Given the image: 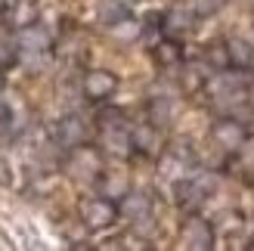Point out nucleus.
I'll return each instance as SVG.
<instances>
[{"label":"nucleus","mask_w":254,"mask_h":251,"mask_svg":"<svg viewBox=\"0 0 254 251\" xmlns=\"http://www.w3.org/2000/svg\"><path fill=\"white\" fill-rule=\"evenodd\" d=\"M214 189V180L208 177V174H189V177L177 180L174 192H177V205H180L183 211H189V214H195V211L208 202V195Z\"/></svg>","instance_id":"nucleus-3"},{"label":"nucleus","mask_w":254,"mask_h":251,"mask_svg":"<svg viewBox=\"0 0 254 251\" xmlns=\"http://www.w3.org/2000/svg\"><path fill=\"white\" fill-rule=\"evenodd\" d=\"M68 171H71V177H78V180H99V174H103L99 152L90 149L87 143L68 149Z\"/></svg>","instance_id":"nucleus-6"},{"label":"nucleus","mask_w":254,"mask_h":251,"mask_svg":"<svg viewBox=\"0 0 254 251\" xmlns=\"http://www.w3.org/2000/svg\"><path fill=\"white\" fill-rule=\"evenodd\" d=\"M12 130V109L0 99V136H6Z\"/></svg>","instance_id":"nucleus-21"},{"label":"nucleus","mask_w":254,"mask_h":251,"mask_svg":"<svg viewBox=\"0 0 254 251\" xmlns=\"http://www.w3.org/2000/svg\"><path fill=\"white\" fill-rule=\"evenodd\" d=\"M211 140L217 143L223 152H239L248 140V130L239 124V118H220L217 124L211 127Z\"/></svg>","instance_id":"nucleus-8"},{"label":"nucleus","mask_w":254,"mask_h":251,"mask_svg":"<svg viewBox=\"0 0 254 251\" xmlns=\"http://www.w3.org/2000/svg\"><path fill=\"white\" fill-rule=\"evenodd\" d=\"M19 44L16 41H0V71H6V68H12L19 62Z\"/></svg>","instance_id":"nucleus-19"},{"label":"nucleus","mask_w":254,"mask_h":251,"mask_svg":"<svg viewBox=\"0 0 254 251\" xmlns=\"http://www.w3.org/2000/svg\"><path fill=\"white\" fill-rule=\"evenodd\" d=\"M130 136H133V152L149 155V158L161 155V127H155L152 121L139 124V127H130Z\"/></svg>","instance_id":"nucleus-11"},{"label":"nucleus","mask_w":254,"mask_h":251,"mask_svg":"<svg viewBox=\"0 0 254 251\" xmlns=\"http://www.w3.org/2000/svg\"><path fill=\"white\" fill-rule=\"evenodd\" d=\"M118 211H121L124 217H130L133 223L136 220H149L152 217V198L146 192H139V189H127L118 198Z\"/></svg>","instance_id":"nucleus-13"},{"label":"nucleus","mask_w":254,"mask_h":251,"mask_svg":"<svg viewBox=\"0 0 254 251\" xmlns=\"http://www.w3.org/2000/svg\"><path fill=\"white\" fill-rule=\"evenodd\" d=\"M239 158H242V165L254 171V140H245V146L239 149Z\"/></svg>","instance_id":"nucleus-22"},{"label":"nucleus","mask_w":254,"mask_h":251,"mask_svg":"<svg viewBox=\"0 0 254 251\" xmlns=\"http://www.w3.org/2000/svg\"><path fill=\"white\" fill-rule=\"evenodd\" d=\"M115 90H118V78L106 68L87 71L84 81H81V93H84V99H90V103H106V99H112Z\"/></svg>","instance_id":"nucleus-5"},{"label":"nucleus","mask_w":254,"mask_h":251,"mask_svg":"<svg viewBox=\"0 0 254 251\" xmlns=\"http://www.w3.org/2000/svg\"><path fill=\"white\" fill-rule=\"evenodd\" d=\"M12 41L19 44L22 53L44 56V53H50V47H53V34H50L41 22H31V25H22V28L16 31V37H12Z\"/></svg>","instance_id":"nucleus-7"},{"label":"nucleus","mask_w":254,"mask_h":251,"mask_svg":"<svg viewBox=\"0 0 254 251\" xmlns=\"http://www.w3.org/2000/svg\"><path fill=\"white\" fill-rule=\"evenodd\" d=\"M56 140L62 149H74V146H84L87 143V124L81 115H65L56 127Z\"/></svg>","instance_id":"nucleus-12"},{"label":"nucleus","mask_w":254,"mask_h":251,"mask_svg":"<svg viewBox=\"0 0 254 251\" xmlns=\"http://www.w3.org/2000/svg\"><path fill=\"white\" fill-rule=\"evenodd\" d=\"M220 6H223V0H192V9L198 16H214Z\"/></svg>","instance_id":"nucleus-20"},{"label":"nucleus","mask_w":254,"mask_h":251,"mask_svg":"<svg viewBox=\"0 0 254 251\" xmlns=\"http://www.w3.org/2000/svg\"><path fill=\"white\" fill-rule=\"evenodd\" d=\"M226 56H230V68H239V71H248L254 68V47L245 37H226Z\"/></svg>","instance_id":"nucleus-14"},{"label":"nucleus","mask_w":254,"mask_h":251,"mask_svg":"<svg viewBox=\"0 0 254 251\" xmlns=\"http://www.w3.org/2000/svg\"><path fill=\"white\" fill-rule=\"evenodd\" d=\"M130 189V183H127L124 174H99V195H106V198H118Z\"/></svg>","instance_id":"nucleus-16"},{"label":"nucleus","mask_w":254,"mask_h":251,"mask_svg":"<svg viewBox=\"0 0 254 251\" xmlns=\"http://www.w3.org/2000/svg\"><path fill=\"white\" fill-rule=\"evenodd\" d=\"M195 16H198V12H195L192 6L177 3V6H171L168 12H161V31L171 34V37H180V34H186V31H192Z\"/></svg>","instance_id":"nucleus-10"},{"label":"nucleus","mask_w":254,"mask_h":251,"mask_svg":"<svg viewBox=\"0 0 254 251\" xmlns=\"http://www.w3.org/2000/svg\"><path fill=\"white\" fill-rule=\"evenodd\" d=\"M205 90L211 93V103H217L220 109H239L248 103V84L239 78V74H230V71H214Z\"/></svg>","instance_id":"nucleus-2"},{"label":"nucleus","mask_w":254,"mask_h":251,"mask_svg":"<svg viewBox=\"0 0 254 251\" xmlns=\"http://www.w3.org/2000/svg\"><path fill=\"white\" fill-rule=\"evenodd\" d=\"M152 59H155L161 68H174V65H180V62H183V44L177 41V37L164 34L161 41L152 47Z\"/></svg>","instance_id":"nucleus-15"},{"label":"nucleus","mask_w":254,"mask_h":251,"mask_svg":"<svg viewBox=\"0 0 254 251\" xmlns=\"http://www.w3.org/2000/svg\"><path fill=\"white\" fill-rule=\"evenodd\" d=\"M183 245L192 248V251L214 248V227H211V220L198 217V214H189V220L183 223Z\"/></svg>","instance_id":"nucleus-9"},{"label":"nucleus","mask_w":254,"mask_h":251,"mask_svg":"<svg viewBox=\"0 0 254 251\" xmlns=\"http://www.w3.org/2000/svg\"><path fill=\"white\" fill-rule=\"evenodd\" d=\"M149 121L155 127H164L171 121V99L168 96H152L149 99Z\"/></svg>","instance_id":"nucleus-18"},{"label":"nucleus","mask_w":254,"mask_h":251,"mask_svg":"<svg viewBox=\"0 0 254 251\" xmlns=\"http://www.w3.org/2000/svg\"><path fill=\"white\" fill-rule=\"evenodd\" d=\"M127 16H130V9H127L124 3H118V0H109V3L99 6V22H103L106 28H115V25L124 22Z\"/></svg>","instance_id":"nucleus-17"},{"label":"nucleus","mask_w":254,"mask_h":251,"mask_svg":"<svg viewBox=\"0 0 254 251\" xmlns=\"http://www.w3.org/2000/svg\"><path fill=\"white\" fill-rule=\"evenodd\" d=\"M118 202L115 198H106V195H93V198H84L81 202V223L90 233H99V230H109L112 223L118 220Z\"/></svg>","instance_id":"nucleus-4"},{"label":"nucleus","mask_w":254,"mask_h":251,"mask_svg":"<svg viewBox=\"0 0 254 251\" xmlns=\"http://www.w3.org/2000/svg\"><path fill=\"white\" fill-rule=\"evenodd\" d=\"M0 28H3V9H0Z\"/></svg>","instance_id":"nucleus-23"},{"label":"nucleus","mask_w":254,"mask_h":251,"mask_svg":"<svg viewBox=\"0 0 254 251\" xmlns=\"http://www.w3.org/2000/svg\"><path fill=\"white\" fill-rule=\"evenodd\" d=\"M0 74H3V71H0ZM0 84H3V78H0Z\"/></svg>","instance_id":"nucleus-24"},{"label":"nucleus","mask_w":254,"mask_h":251,"mask_svg":"<svg viewBox=\"0 0 254 251\" xmlns=\"http://www.w3.org/2000/svg\"><path fill=\"white\" fill-rule=\"evenodd\" d=\"M99 143H103V152L115 155V158H130L133 155V136L130 127L124 124V115L115 109H109L99 115Z\"/></svg>","instance_id":"nucleus-1"}]
</instances>
